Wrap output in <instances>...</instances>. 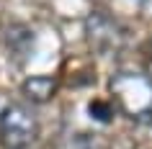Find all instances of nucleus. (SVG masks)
Returning a JSON list of instances; mask_svg holds the SVG:
<instances>
[{
  "instance_id": "nucleus-1",
  "label": "nucleus",
  "mask_w": 152,
  "mask_h": 149,
  "mask_svg": "<svg viewBox=\"0 0 152 149\" xmlns=\"http://www.w3.org/2000/svg\"><path fill=\"white\" fill-rule=\"evenodd\" d=\"M39 136V121L31 108L8 103L0 110V141L8 149H26Z\"/></svg>"
},
{
  "instance_id": "nucleus-2",
  "label": "nucleus",
  "mask_w": 152,
  "mask_h": 149,
  "mask_svg": "<svg viewBox=\"0 0 152 149\" xmlns=\"http://www.w3.org/2000/svg\"><path fill=\"white\" fill-rule=\"evenodd\" d=\"M142 3H152V0H142Z\"/></svg>"
}]
</instances>
